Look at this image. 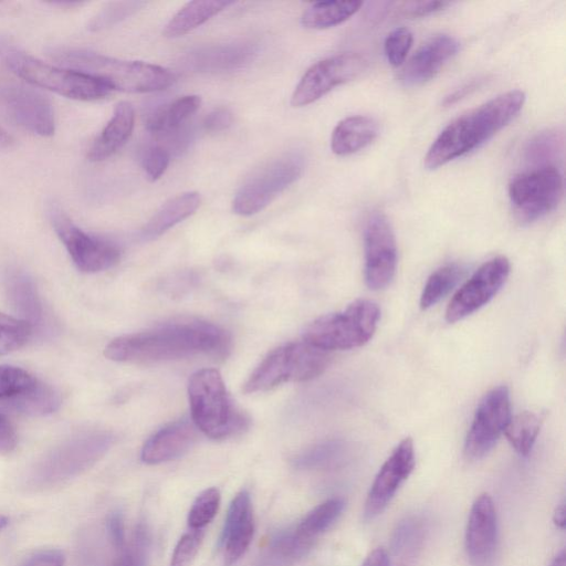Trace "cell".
<instances>
[{
  "mask_svg": "<svg viewBox=\"0 0 566 566\" xmlns=\"http://www.w3.org/2000/svg\"><path fill=\"white\" fill-rule=\"evenodd\" d=\"M229 346L230 338L219 326L190 319L119 336L108 343L104 354L108 359L118 363L148 364L200 354L223 356Z\"/></svg>",
  "mask_w": 566,
  "mask_h": 566,
  "instance_id": "6da1fadb",
  "label": "cell"
},
{
  "mask_svg": "<svg viewBox=\"0 0 566 566\" xmlns=\"http://www.w3.org/2000/svg\"><path fill=\"white\" fill-rule=\"evenodd\" d=\"M525 98L523 91L512 90L458 116L429 147L424 167L434 170L480 147L517 116Z\"/></svg>",
  "mask_w": 566,
  "mask_h": 566,
  "instance_id": "7a4b0ae2",
  "label": "cell"
},
{
  "mask_svg": "<svg viewBox=\"0 0 566 566\" xmlns=\"http://www.w3.org/2000/svg\"><path fill=\"white\" fill-rule=\"evenodd\" d=\"M51 55L66 67L91 75L112 91L148 93L169 87L175 75L167 69L140 61H125L78 49H54Z\"/></svg>",
  "mask_w": 566,
  "mask_h": 566,
  "instance_id": "3957f363",
  "label": "cell"
},
{
  "mask_svg": "<svg viewBox=\"0 0 566 566\" xmlns=\"http://www.w3.org/2000/svg\"><path fill=\"white\" fill-rule=\"evenodd\" d=\"M111 432L99 429L77 432L45 453L31 469L27 484L35 490L49 489L83 473L109 450Z\"/></svg>",
  "mask_w": 566,
  "mask_h": 566,
  "instance_id": "277c9868",
  "label": "cell"
},
{
  "mask_svg": "<svg viewBox=\"0 0 566 566\" xmlns=\"http://www.w3.org/2000/svg\"><path fill=\"white\" fill-rule=\"evenodd\" d=\"M188 397L196 428L212 439H226L247 427L245 417L235 409L217 369L196 371L189 380Z\"/></svg>",
  "mask_w": 566,
  "mask_h": 566,
  "instance_id": "5b68a950",
  "label": "cell"
},
{
  "mask_svg": "<svg viewBox=\"0 0 566 566\" xmlns=\"http://www.w3.org/2000/svg\"><path fill=\"white\" fill-rule=\"evenodd\" d=\"M329 359L328 352L306 340L287 344L259 364L243 385V391H266L285 381L311 380L324 373Z\"/></svg>",
  "mask_w": 566,
  "mask_h": 566,
  "instance_id": "8992f818",
  "label": "cell"
},
{
  "mask_svg": "<svg viewBox=\"0 0 566 566\" xmlns=\"http://www.w3.org/2000/svg\"><path fill=\"white\" fill-rule=\"evenodd\" d=\"M8 67L31 86L41 87L67 98L96 101L107 96L112 88L83 72L45 63L19 50L4 51Z\"/></svg>",
  "mask_w": 566,
  "mask_h": 566,
  "instance_id": "52a82bcc",
  "label": "cell"
},
{
  "mask_svg": "<svg viewBox=\"0 0 566 566\" xmlns=\"http://www.w3.org/2000/svg\"><path fill=\"white\" fill-rule=\"evenodd\" d=\"M380 311L368 300H358L346 310L315 319L304 333V340L326 352L365 345L375 334Z\"/></svg>",
  "mask_w": 566,
  "mask_h": 566,
  "instance_id": "ba28073f",
  "label": "cell"
},
{
  "mask_svg": "<svg viewBox=\"0 0 566 566\" xmlns=\"http://www.w3.org/2000/svg\"><path fill=\"white\" fill-rule=\"evenodd\" d=\"M304 169V157L297 151L279 156L258 169L240 187L232 201V210L239 216H252L295 182Z\"/></svg>",
  "mask_w": 566,
  "mask_h": 566,
  "instance_id": "9c48e42d",
  "label": "cell"
},
{
  "mask_svg": "<svg viewBox=\"0 0 566 566\" xmlns=\"http://www.w3.org/2000/svg\"><path fill=\"white\" fill-rule=\"evenodd\" d=\"M563 193V176L552 164L521 172L509 185L513 211L522 223L536 221L553 211Z\"/></svg>",
  "mask_w": 566,
  "mask_h": 566,
  "instance_id": "30bf717a",
  "label": "cell"
},
{
  "mask_svg": "<svg viewBox=\"0 0 566 566\" xmlns=\"http://www.w3.org/2000/svg\"><path fill=\"white\" fill-rule=\"evenodd\" d=\"M49 217L54 231L81 272L97 273L118 263L120 251L116 245L83 231L57 205H50Z\"/></svg>",
  "mask_w": 566,
  "mask_h": 566,
  "instance_id": "8fae6325",
  "label": "cell"
},
{
  "mask_svg": "<svg viewBox=\"0 0 566 566\" xmlns=\"http://www.w3.org/2000/svg\"><path fill=\"white\" fill-rule=\"evenodd\" d=\"M367 66L358 53H340L313 64L296 85L291 104L294 107L310 105L334 87L356 78Z\"/></svg>",
  "mask_w": 566,
  "mask_h": 566,
  "instance_id": "7c38bea8",
  "label": "cell"
},
{
  "mask_svg": "<svg viewBox=\"0 0 566 566\" xmlns=\"http://www.w3.org/2000/svg\"><path fill=\"white\" fill-rule=\"evenodd\" d=\"M365 281L371 290H382L392 281L397 268L395 233L380 211H374L364 229Z\"/></svg>",
  "mask_w": 566,
  "mask_h": 566,
  "instance_id": "4fadbf2b",
  "label": "cell"
},
{
  "mask_svg": "<svg viewBox=\"0 0 566 566\" xmlns=\"http://www.w3.org/2000/svg\"><path fill=\"white\" fill-rule=\"evenodd\" d=\"M511 419L510 392L505 386L489 391L479 403L468 432L464 453L471 460L486 455Z\"/></svg>",
  "mask_w": 566,
  "mask_h": 566,
  "instance_id": "5bb4252c",
  "label": "cell"
},
{
  "mask_svg": "<svg viewBox=\"0 0 566 566\" xmlns=\"http://www.w3.org/2000/svg\"><path fill=\"white\" fill-rule=\"evenodd\" d=\"M510 268L505 256L483 263L457 291L447 307L446 319L449 323L458 322L488 304L502 289Z\"/></svg>",
  "mask_w": 566,
  "mask_h": 566,
  "instance_id": "9a60e30c",
  "label": "cell"
},
{
  "mask_svg": "<svg viewBox=\"0 0 566 566\" xmlns=\"http://www.w3.org/2000/svg\"><path fill=\"white\" fill-rule=\"evenodd\" d=\"M415 462L413 441L408 437L399 442L376 474L365 501L366 518L373 520L385 511L411 474Z\"/></svg>",
  "mask_w": 566,
  "mask_h": 566,
  "instance_id": "2e32d148",
  "label": "cell"
},
{
  "mask_svg": "<svg viewBox=\"0 0 566 566\" xmlns=\"http://www.w3.org/2000/svg\"><path fill=\"white\" fill-rule=\"evenodd\" d=\"M3 103L10 118L25 130L49 137L55 130L51 101L39 90L22 84L6 88Z\"/></svg>",
  "mask_w": 566,
  "mask_h": 566,
  "instance_id": "e0dca14e",
  "label": "cell"
},
{
  "mask_svg": "<svg viewBox=\"0 0 566 566\" xmlns=\"http://www.w3.org/2000/svg\"><path fill=\"white\" fill-rule=\"evenodd\" d=\"M497 541V515L490 494H480L473 502L465 528V551L473 566H488Z\"/></svg>",
  "mask_w": 566,
  "mask_h": 566,
  "instance_id": "ac0fdd59",
  "label": "cell"
},
{
  "mask_svg": "<svg viewBox=\"0 0 566 566\" xmlns=\"http://www.w3.org/2000/svg\"><path fill=\"white\" fill-rule=\"evenodd\" d=\"M459 41L449 34H437L421 44L405 63L399 81L405 86H418L432 80L459 51Z\"/></svg>",
  "mask_w": 566,
  "mask_h": 566,
  "instance_id": "d6986e66",
  "label": "cell"
},
{
  "mask_svg": "<svg viewBox=\"0 0 566 566\" xmlns=\"http://www.w3.org/2000/svg\"><path fill=\"white\" fill-rule=\"evenodd\" d=\"M256 53L258 45L250 41L217 44L189 52L182 64L192 72L223 73L244 67Z\"/></svg>",
  "mask_w": 566,
  "mask_h": 566,
  "instance_id": "ffe728a7",
  "label": "cell"
},
{
  "mask_svg": "<svg viewBox=\"0 0 566 566\" xmlns=\"http://www.w3.org/2000/svg\"><path fill=\"white\" fill-rule=\"evenodd\" d=\"M254 534L251 497L240 491L231 501L221 533L224 563H237L248 551Z\"/></svg>",
  "mask_w": 566,
  "mask_h": 566,
  "instance_id": "44dd1931",
  "label": "cell"
},
{
  "mask_svg": "<svg viewBox=\"0 0 566 566\" xmlns=\"http://www.w3.org/2000/svg\"><path fill=\"white\" fill-rule=\"evenodd\" d=\"M195 428L188 420H178L161 428L144 443L143 462L158 464L180 458L196 441Z\"/></svg>",
  "mask_w": 566,
  "mask_h": 566,
  "instance_id": "7402d4cb",
  "label": "cell"
},
{
  "mask_svg": "<svg viewBox=\"0 0 566 566\" xmlns=\"http://www.w3.org/2000/svg\"><path fill=\"white\" fill-rule=\"evenodd\" d=\"M6 289L19 318L32 327L33 335L42 333L46 326L45 312L32 279L21 271H13L6 279Z\"/></svg>",
  "mask_w": 566,
  "mask_h": 566,
  "instance_id": "603a6c76",
  "label": "cell"
},
{
  "mask_svg": "<svg viewBox=\"0 0 566 566\" xmlns=\"http://www.w3.org/2000/svg\"><path fill=\"white\" fill-rule=\"evenodd\" d=\"M135 123V111L130 103L116 104L113 116L101 134L92 143L87 157L92 161H102L118 151L130 137Z\"/></svg>",
  "mask_w": 566,
  "mask_h": 566,
  "instance_id": "cb8c5ba5",
  "label": "cell"
},
{
  "mask_svg": "<svg viewBox=\"0 0 566 566\" xmlns=\"http://www.w3.org/2000/svg\"><path fill=\"white\" fill-rule=\"evenodd\" d=\"M378 130V123L373 117L348 116L333 129L331 149L337 156L353 155L370 145L376 139Z\"/></svg>",
  "mask_w": 566,
  "mask_h": 566,
  "instance_id": "d4e9b609",
  "label": "cell"
},
{
  "mask_svg": "<svg viewBox=\"0 0 566 566\" xmlns=\"http://www.w3.org/2000/svg\"><path fill=\"white\" fill-rule=\"evenodd\" d=\"M201 202L200 195L188 191L166 201L143 227L140 235L144 240H154L170 228L196 212Z\"/></svg>",
  "mask_w": 566,
  "mask_h": 566,
  "instance_id": "484cf974",
  "label": "cell"
},
{
  "mask_svg": "<svg viewBox=\"0 0 566 566\" xmlns=\"http://www.w3.org/2000/svg\"><path fill=\"white\" fill-rule=\"evenodd\" d=\"M344 505L343 499L331 497L304 516L292 533L304 554L312 547L315 539L335 523L342 514Z\"/></svg>",
  "mask_w": 566,
  "mask_h": 566,
  "instance_id": "4316f807",
  "label": "cell"
},
{
  "mask_svg": "<svg viewBox=\"0 0 566 566\" xmlns=\"http://www.w3.org/2000/svg\"><path fill=\"white\" fill-rule=\"evenodd\" d=\"M233 3L229 0L190 1L172 15L163 33L167 38L185 35Z\"/></svg>",
  "mask_w": 566,
  "mask_h": 566,
  "instance_id": "83f0119b",
  "label": "cell"
},
{
  "mask_svg": "<svg viewBox=\"0 0 566 566\" xmlns=\"http://www.w3.org/2000/svg\"><path fill=\"white\" fill-rule=\"evenodd\" d=\"M200 104L198 95L179 97L150 113L146 119V128L154 134H172L199 109Z\"/></svg>",
  "mask_w": 566,
  "mask_h": 566,
  "instance_id": "f1b7e54d",
  "label": "cell"
},
{
  "mask_svg": "<svg viewBox=\"0 0 566 566\" xmlns=\"http://www.w3.org/2000/svg\"><path fill=\"white\" fill-rule=\"evenodd\" d=\"M361 6V1L315 2L303 12L301 23L307 29L332 28L348 20Z\"/></svg>",
  "mask_w": 566,
  "mask_h": 566,
  "instance_id": "f546056e",
  "label": "cell"
},
{
  "mask_svg": "<svg viewBox=\"0 0 566 566\" xmlns=\"http://www.w3.org/2000/svg\"><path fill=\"white\" fill-rule=\"evenodd\" d=\"M427 534V523L419 515L400 520L390 537V548L395 555L413 556L422 547Z\"/></svg>",
  "mask_w": 566,
  "mask_h": 566,
  "instance_id": "4dcf8cb0",
  "label": "cell"
},
{
  "mask_svg": "<svg viewBox=\"0 0 566 566\" xmlns=\"http://www.w3.org/2000/svg\"><path fill=\"white\" fill-rule=\"evenodd\" d=\"M541 418L531 411H523L511 417L505 427L504 434L514 450L526 457L533 449L541 430Z\"/></svg>",
  "mask_w": 566,
  "mask_h": 566,
  "instance_id": "1f68e13d",
  "label": "cell"
},
{
  "mask_svg": "<svg viewBox=\"0 0 566 566\" xmlns=\"http://www.w3.org/2000/svg\"><path fill=\"white\" fill-rule=\"evenodd\" d=\"M464 274V268L452 263L436 270L428 279L421 296L420 307L427 310L443 298Z\"/></svg>",
  "mask_w": 566,
  "mask_h": 566,
  "instance_id": "d6a6232c",
  "label": "cell"
},
{
  "mask_svg": "<svg viewBox=\"0 0 566 566\" xmlns=\"http://www.w3.org/2000/svg\"><path fill=\"white\" fill-rule=\"evenodd\" d=\"M40 381L23 368L0 365V402L9 408Z\"/></svg>",
  "mask_w": 566,
  "mask_h": 566,
  "instance_id": "836d02e7",
  "label": "cell"
},
{
  "mask_svg": "<svg viewBox=\"0 0 566 566\" xmlns=\"http://www.w3.org/2000/svg\"><path fill=\"white\" fill-rule=\"evenodd\" d=\"M345 447L339 440L317 443L294 459V465L301 470H322L334 467L340 461Z\"/></svg>",
  "mask_w": 566,
  "mask_h": 566,
  "instance_id": "e575fe53",
  "label": "cell"
},
{
  "mask_svg": "<svg viewBox=\"0 0 566 566\" xmlns=\"http://www.w3.org/2000/svg\"><path fill=\"white\" fill-rule=\"evenodd\" d=\"M32 336L33 329L27 322L0 313V356L23 347Z\"/></svg>",
  "mask_w": 566,
  "mask_h": 566,
  "instance_id": "d590c367",
  "label": "cell"
},
{
  "mask_svg": "<svg viewBox=\"0 0 566 566\" xmlns=\"http://www.w3.org/2000/svg\"><path fill=\"white\" fill-rule=\"evenodd\" d=\"M220 505V492L216 488L202 491L188 513V525L192 531H202L216 516Z\"/></svg>",
  "mask_w": 566,
  "mask_h": 566,
  "instance_id": "8d00e7d4",
  "label": "cell"
},
{
  "mask_svg": "<svg viewBox=\"0 0 566 566\" xmlns=\"http://www.w3.org/2000/svg\"><path fill=\"white\" fill-rule=\"evenodd\" d=\"M144 4L145 2L142 1L111 2L91 19L88 29L91 31L106 29L130 15Z\"/></svg>",
  "mask_w": 566,
  "mask_h": 566,
  "instance_id": "74e56055",
  "label": "cell"
},
{
  "mask_svg": "<svg viewBox=\"0 0 566 566\" xmlns=\"http://www.w3.org/2000/svg\"><path fill=\"white\" fill-rule=\"evenodd\" d=\"M149 545V532L144 524H139L134 531L129 545L123 548L115 566H146Z\"/></svg>",
  "mask_w": 566,
  "mask_h": 566,
  "instance_id": "f35d334b",
  "label": "cell"
},
{
  "mask_svg": "<svg viewBox=\"0 0 566 566\" xmlns=\"http://www.w3.org/2000/svg\"><path fill=\"white\" fill-rule=\"evenodd\" d=\"M413 42L412 32L406 27H399L390 31L384 42V52L387 61L392 66L405 63Z\"/></svg>",
  "mask_w": 566,
  "mask_h": 566,
  "instance_id": "ab89813d",
  "label": "cell"
},
{
  "mask_svg": "<svg viewBox=\"0 0 566 566\" xmlns=\"http://www.w3.org/2000/svg\"><path fill=\"white\" fill-rule=\"evenodd\" d=\"M202 537V531H192L184 534L177 542L169 566H190Z\"/></svg>",
  "mask_w": 566,
  "mask_h": 566,
  "instance_id": "60d3db41",
  "label": "cell"
},
{
  "mask_svg": "<svg viewBox=\"0 0 566 566\" xmlns=\"http://www.w3.org/2000/svg\"><path fill=\"white\" fill-rule=\"evenodd\" d=\"M170 161V153L161 146L149 147L143 158V168L150 181H156L166 171Z\"/></svg>",
  "mask_w": 566,
  "mask_h": 566,
  "instance_id": "b9f144b4",
  "label": "cell"
},
{
  "mask_svg": "<svg viewBox=\"0 0 566 566\" xmlns=\"http://www.w3.org/2000/svg\"><path fill=\"white\" fill-rule=\"evenodd\" d=\"M560 143L558 134L555 133H545L537 136L526 150L528 160L538 163L548 159L556 154Z\"/></svg>",
  "mask_w": 566,
  "mask_h": 566,
  "instance_id": "7bdbcfd3",
  "label": "cell"
},
{
  "mask_svg": "<svg viewBox=\"0 0 566 566\" xmlns=\"http://www.w3.org/2000/svg\"><path fill=\"white\" fill-rule=\"evenodd\" d=\"M447 1H410L403 2L399 7V14L407 18L423 17L448 7Z\"/></svg>",
  "mask_w": 566,
  "mask_h": 566,
  "instance_id": "ee69618b",
  "label": "cell"
},
{
  "mask_svg": "<svg viewBox=\"0 0 566 566\" xmlns=\"http://www.w3.org/2000/svg\"><path fill=\"white\" fill-rule=\"evenodd\" d=\"M64 554L56 548L39 549L30 554L20 566H64Z\"/></svg>",
  "mask_w": 566,
  "mask_h": 566,
  "instance_id": "f6af8a7d",
  "label": "cell"
},
{
  "mask_svg": "<svg viewBox=\"0 0 566 566\" xmlns=\"http://www.w3.org/2000/svg\"><path fill=\"white\" fill-rule=\"evenodd\" d=\"M232 122V113L226 107H218L206 116L203 127L207 132L218 133L230 127Z\"/></svg>",
  "mask_w": 566,
  "mask_h": 566,
  "instance_id": "bcb514c9",
  "label": "cell"
},
{
  "mask_svg": "<svg viewBox=\"0 0 566 566\" xmlns=\"http://www.w3.org/2000/svg\"><path fill=\"white\" fill-rule=\"evenodd\" d=\"M108 537L114 547L123 549L125 547V528L123 516L119 512H113L106 521Z\"/></svg>",
  "mask_w": 566,
  "mask_h": 566,
  "instance_id": "7dc6e473",
  "label": "cell"
},
{
  "mask_svg": "<svg viewBox=\"0 0 566 566\" xmlns=\"http://www.w3.org/2000/svg\"><path fill=\"white\" fill-rule=\"evenodd\" d=\"M17 442L18 437L13 426L0 413V454L12 452Z\"/></svg>",
  "mask_w": 566,
  "mask_h": 566,
  "instance_id": "c3c4849f",
  "label": "cell"
},
{
  "mask_svg": "<svg viewBox=\"0 0 566 566\" xmlns=\"http://www.w3.org/2000/svg\"><path fill=\"white\" fill-rule=\"evenodd\" d=\"M482 84V80H472L469 83H465L461 87L454 90L452 93H450L448 96H446L443 101L444 106H450L452 104H455L460 99L464 98L468 94L474 92L480 85Z\"/></svg>",
  "mask_w": 566,
  "mask_h": 566,
  "instance_id": "681fc988",
  "label": "cell"
},
{
  "mask_svg": "<svg viewBox=\"0 0 566 566\" xmlns=\"http://www.w3.org/2000/svg\"><path fill=\"white\" fill-rule=\"evenodd\" d=\"M360 566H389V557L384 548H376L365 558Z\"/></svg>",
  "mask_w": 566,
  "mask_h": 566,
  "instance_id": "f907efd6",
  "label": "cell"
},
{
  "mask_svg": "<svg viewBox=\"0 0 566 566\" xmlns=\"http://www.w3.org/2000/svg\"><path fill=\"white\" fill-rule=\"evenodd\" d=\"M565 513H566V509H565V502H562L555 510V513H554V516H553V521L555 523V525L560 528V530H564L565 528Z\"/></svg>",
  "mask_w": 566,
  "mask_h": 566,
  "instance_id": "816d5d0a",
  "label": "cell"
},
{
  "mask_svg": "<svg viewBox=\"0 0 566 566\" xmlns=\"http://www.w3.org/2000/svg\"><path fill=\"white\" fill-rule=\"evenodd\" d=\"M12 143V137L8 134L7 130L0 127V150L10 147Z\"/></svg>",
  "mask_w": 566,
  "mask_h": 566,
  "instance_id": "f5cc1de1",
  "label": "cell"
},
{
  "mask_svg": "<svg viewBox=\"0 0 566 566\" xmlns=\"http://www.w3.org/2000/svg\"><path fill=\"white\" fill-rule=\"evenodd\" d=\"M549 566H565V549H560L552 559Z\"/></svg>",
  "mask_w": 566,
  "mask_h": 566,
  "instance_id": "db71d44e",
  "label": "cell"
},
{
  "mask_svg": "<svg viewBox=\"0 0 566 566\" xmlns=\"http://www.w3.org/2000/svg\"><path fill=\"white\" fill-rule=\"evenodd\" d=\"M8 523L9 518L6 515L0 514V532L7 527Z\"/></svg>",
  "mask_w": 566,
  "mask_h": 566,
  "instance_id": "11a10c76",
  "label": "cell"
}]
</instances>
